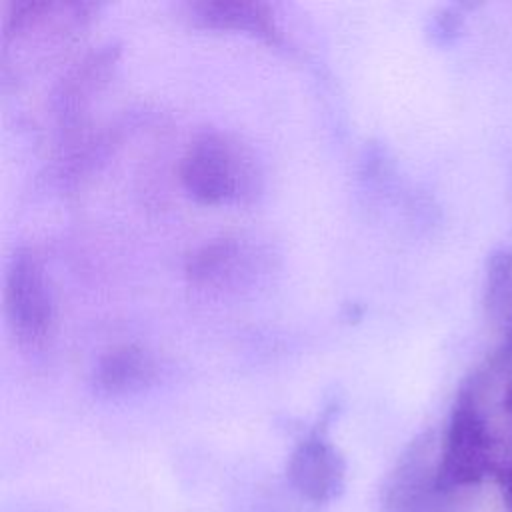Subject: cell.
Returning a JSON list of instances; mask_svg holds the SVG:
<instances>
[{
    "instance_id": "obj_1",
    "label": "cell",
    "mask_w": 512,
    "mask_h": 512,
    "mask_svg": "<svg viewBox=\"0 0 512 512\" xmlns=\"http://www.w3.org/2000/svg\"><path fill=\"white\" fill-rule=\"evenodd\" d=\"M180 178L186 192L204 204H244L262 186L254 152L222 132H206L188 146Z\"/></svg>"
},
{
    "instance_id": "obj_2",
    "label": "cell",
    "mask_w": 512,
    "mask_h": 512,
    "mask_svg": "<svg viewBox=\"0 0 512 512\" xmlns=\"http://www.w3.org/2000/svg\"><path fill=\"white\" fill-rule=\"evenodd\" d=\"M6 312L14 334L28 344L44 340L54 316L52 292L38 256L16 248L6 268Z\"/></svg>"
},
{
    "instance_id": "obj_3",
    "label": "cell",
    "mask_w": 512,
    "mask_h": 512,
    "mask_svg": "<svg viewBox=\"0 0 512 512\" xmlns=\"http://www.w3.org/2000/svg\"><path fill=\"white\" fill-rule=\"evenodd\" d=\"M490 470V438L484 420L470 404L454 408L440 460L436 464L438 492L478 484Z\"/></svg>"
},
{
    "instance_id": "obj_4",
    "label": "cell",
    "mask_w": 512,
    "mask_h": 512,
    "mask_svg": "<svg viewBox=\"0 0 512 512\" xmlns=\"http://www.w3.org/2000/svg\"><path fill=\"white\" fill-rule=\"evenodd\" d=\"M286 474L300 496L310 502L324 504L342 494L346 462L322 432H312L294 448Z\"/></svg>"
},
{
    "instance_id": "obj_5",
    "label": "cell",
    "mask_w": 512,
    "mask_h": 512,
    "mask_svg": "<svg viewBox=\"0 0 512 512\" xmlns=\"http://www.w3.org/2000/svg\"><path fill=\"white\" fill-rule=\"evenodd\" d=\"M154 376V364L148 354L138 348H120L106 354L96 370V388L104 394H124L142 388Z\"/></svg>"
},
{
    "instance_id": "obj_6",
    "label": "cell",
    "mask_w": 512,
    "mask_h": 512,
    "mask_svg": "<svg viewBox=\"0 0 512 512\" xmlns=\"http://www.w3.org/2000/svg\"><path fill=\"white\" fill-rule=\"evenodd\" d=\"M200 18L206 24L218 26H234L240 30H254L256 34H274L270 22L260 8L254 4H232V2H210L200 4Z\"/></svg>"
},
{
    "instance_id": "obj_7",
    "label": "cell",
    "mask_w": 512,
    "mask_h": 512,
    "mask_svg": "<svg viewBox=\"0 0 512 512\" xmlns=\"http://www.w3.org/2000/svg\"><path fill=\"white\" fill-rule=\"evenodd\" d=\"M498 482H500V488H502V494H504L506 508H508V512H512V468L502 470L500 476H498Z\"/></svg>"
}]
</instances>
